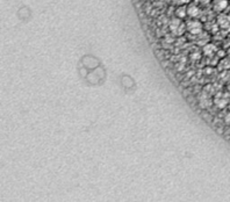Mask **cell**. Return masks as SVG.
I'll return each instance as SVG.
<instances>
[{
	"label": "cell",
	"instance_id": "obj_6",
	"mask_svg": "<svg viewBox=\"0 0 230 202\" xmlns=\"http://www.w3.org/2000/svg\"><path fill=\"white\" fill-rule=\"evenodd\" d=\"M217 25L221 27V28H228L230 26V17L224 14V13H221L219 14L217 17Z\"/></svg>",
	"mask_w": 230,
	"mask_h": 202
},
{
	"label": "cell",
	"instance_id": "obj_2",
	"mask_svg": "<svg viewBox=\"0 0 230 202\" xmlns=\"http://www.w3.org/2000/svg\"><path fill=\"white\" fill-rule=\"evenodd\" d=\"M186 29L192 35H200L204 32V25L198 19H191L186 21Z\"/></svg>",
	"mask_w": 230,
	"mask_h": 202
},
{
	"label": "cell",
	"instance_id": "obj_9",
	"mask_svg": "<svg viewBox=\"0 0 230 202\" xmlns=\"http://www.w3.org/2000/svg\"><path fill=\"white\" fill-rule=\"evenodd\" d=\"M176 15H177V18L185 19L187 17V7L186 6H179L176 9Z\"/></svg>",
	"mask_w": 230,
	"mask_h": 202
},
{
	"label": "cell",
	"instance_id": "obj_11",
	"mask_svg": "<svg viewBox=\"0 0 230 202\" xmlns=\"http://www.w3.org/2000/svg\"><path fill=\"white\" fill-rule=\"evenodd\" d=\"M225 122L230 123V113H228V115L225 116Z\"/></svg>",
	"mask_w": 230,
	"mask_h": 202
},
{
	"label": "cell",
	"instance_id": "obj_1",
	"mask_svg": "<svg viewBox=\"0 0 230 202\" xmlns=\"http://www.w3.org/2000/svg\"><path fill=\"white\" fill-rule=\"evenodd\" d=\"M183 20L184 19L174 18L168 22V29H170V32L174 36H181L185 34V32H187L186 22H184Z\"/></svg>",
	"mask_w": 230,
	"mask_h": 202
},
{
	"label": "cell",
	"instance_id": "obj_10",
	"mask_svg": "<svg viewBox=\"0 0 230 202\" xmlns=\"http://www.w3.org/2000/svg\"><path fill=\"white\" fill-rule=\"evenodd\" d=\"M220 66H222V70H229L230 69V57H225L220 62Z\"/></svg>",
	"mask_w": 230,
	"mask_h": 202
},
{
	"label": "cell",
	"instance_id": "obj_5",
	"mask_svg": "<svg viewBox=\"0 0 230 202\" xmlns=\"http://www.w3.org/2000/svg\"><path fill=\"white\" fill-rule=\"evenodd\" d=\"M200 13H201L200 7L196 6L195 4H191L187 6V17H189L191 19H196L200 15Z\"/></svg>",
	"mask_w": 230,
	"mask_h": 202
},
{
	"label": "cell",
	"instance_id": "obj_4",
	"mask_svg": "<svg viewBox=\"0 0 230 202\" xmlns=\"http://www.w3.org/2000/svg\"><path fill=\"white\" fill-rule=\"evenodd\" d=\"M210 94H208V93H206V92H202L198 99H199V105L201 108H207V107H209L210 104H212V100H210V97H209Z\"/></svg>",
	"mask_w": 230,
	"mask_h": 202
},
{
	"label": "cell",
	"instance_id": "obj_8",
	"mask_svg": "<svg viewBox=\"0 0 230 202\" xmlns=\"http://www.w3.org/2000/svg\"><path fill=\"white\" fill-rule=\"evenodd\" d=\"M228 6V0H215L214 4H213V7L216 12H220L222 13L224 9L227 8Z\"/></svg>",
	"mask_w": 230,
	"mask_h": 202
},
{
	"label": "cell",
	"instance_id": "obj_3",
	"mask_svg": "<svg viewBox=\"0 0 230 202\" xmlns=\"http://www.w3.org/2000/svg\"><path fill=\"white\" fill-rule=\"evenodd\" d=\"M228 102H229L228 98L225 97L223 93H217L215 95V98H214V104L217 106L219 108H224L225 106L228 105Z\"/></svg>",
	"mask_w": 230,
	"mask_h": 202
},
{
	"label": "cell",
	"instance_id": "obj_12",
	"mask_svg": "<svg viewBox=\"0 0 230 202\" xmlns=\"http://www.w3.org/2000/svg\"><path fill=\"white\" fill-rule=\"evenodd\" d=\"M229 56H230V50H229Z\"/></svg>",
	"mask_w": 230,
	"mask_h": 202
},
{
	"label": "cell",
	"instance_id": "obj_7",
	"mask_svg": "<svg viewBox=\"0 0 230 202\" xmlns=\"http://www.w3.org/2000/svg\"><path fill=\"white\" fill-rule=\"evenodd\" d=\"M202 51H204V56L212 57V56H214V55H215V53L217 51V48H216V45H214L213 43H206L204 45V49H202Z\"/></svg>",
	"mask_w": 230,
	"mask_h": 202
}]
</instances>
